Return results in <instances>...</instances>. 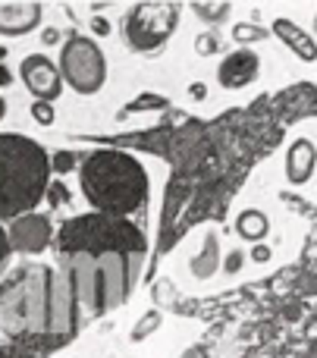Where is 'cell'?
<instances>
[{"label": "cell", "mask_w": 317, "mask_h": 358, "mask_svg": "<svg viewBox=\"0 0 317 358\" xmlns=\"http://www.w3.org/2000/svg\"><path fill=\"white\" fill-rule=\"evenodd\" d=\"M60 267L88 315H107L129 296L145 258V236L129 220L85 214L63 223Z\"/></svg>", "instance_id": "obj_1"}, {"label": "cell", "mask_w": 317, "mask_h": 358, "mask_svg": "<svg viewBox=\"0 0 317 358\" xmlns=\"http://www.w3.org/2000/svg\"><path fill=\"white\" fill-rule=\"evenodd\" d=\"M79 302L60 271L19 264L0 280V334L25 352L60 349L75 334Z\"/></svg>", "instance_id": "obj_2"}, {"label": "cell", "mask_w": 317, "mask_h": 358, "mask_svg": "<svg viewBox=\"0 0 317 358\" xmlns=\"http://www.w3.org/2000/svg\"><path fill=\"white\" fill-rule=\"evenodd\" d=\"M82 192L94 214L126 220L148 201V173L135 157L123 151H94L82 164Z\"/></svg>", "instance_id": "obj_3"}, {"label": "cell", "mask_w": 317, "mask_h": 358, "mask_svg": "<svg viewBox=\"0 0 317 358\" xmlns=\"http://www.w3.org/2000/svg\"><path fill=\"white\" fill-rule=\"evenodd\" d=\"M50 185V157L35 138L0 132V220L25 217Z\"/></svg>", "instance_id": "obj_4"}, {"label": "cell", "mask_w": 317, "mask_h": 358, "mask_svg": "<svg viewBox=\"0 0 317 358\" xmlns=\"http://www.w3.org/2000/svg\"><path fill=\"white\" fill-rule=\"evenodd\" d=\"M60 79H66L75 92L82 94H94L101 85H104L107 76V63L104 54L98 50V44L88 41V38L73 35L60 50Z\"/></svg>", "instance_id": "obj_5"}, {"label": "cell", "mask_w": 317, "mask_h": 358, "mask_svg": "<svg viewBox=\"0 0 317 358\" xmlns=\"http://www.w3.org/2000/svg\"><path fill=\"white\" fill-rule=\"evenodd\" d=\"M179 6L173 3H142L126 19V41L135 50H154L173 35Z\"/></svg>", "instance_id": "obj_6"}, {"label": "cell", "mask_w": 317, "mask_h": 358, "mask_svg": "<svg viewBox=\"0 0 317 358\" xmlns=\"http://www.w3.org/2000/svg\"><path fill=\"white\" fill-rule=\"evenodd\" d=\"M19 76H22L25 88H29L38 101H44V104H50V101L60 98L63 79H60V73H57V66L44 54L25 57L22 66H19Z\"/></svg>", "instance_id": "obj_7"}, {"label": "cell", "mask_w": 317, "mask_h": 358, "mask_svg": "<svg viewBox=\"0 0 317 358\" xmlns=\"http://www.w3.org/2000/svg\"><path fill=\"white\" fill-rule=\"evenodd\" d=\"M6 242H10V252H22V255L44 252L50 242V220L44 214L16 217L10 223V229H6Z\"/></svg>", "instance_id": "obj_8"}, {"label": "cell", "mask_w": 317, "mask_h": 358, "mask_svg": "<svg viewBox=\"0 0 317 358\" xmlns=\"http://www.w3.org/2000/svg\"><path fill=\"white\" fill-rule=\"evenodd\" d=\"M258 69H261V60H258L255 50H233V54L220 63L217 79L223 88H242L258 79Z\"/></svg>", "instance_id": "obj_9"}, {"label": "cell", "mask_w": 317, "mask_h": 358, "mask_svg": "<svg viewBox=\"0 0 317 358\" xmlns=\"http://www.w3.org/2000/svg\"><path fill=\"white\" fill-rule=\"evenodd\" d=\"M41 22L38 3H0V35H29Z\"/></svg>", "instance_id": "obj_10"}, {"label": "cell", "mask_w": 317, "mask_h": 358, "mask_svg": "<svg viewBox=\"0 0 317 358\" xmlns=\"http://www.w3.org/2000/svg\"><path fill=\"white\" fill-rule=\"evenodd\" d=\"M314 164H317V151L314 145L308 142V138H299V142H293V148H289L286 155V173H289V182H308L314 173Z\"/></svg>", "instance_id": "obj_11"}, {"label": "cell", "mask_w": 317, "mask_h": 358, "mask_svg": "<svg viewBox=\"0 0 317 358\" xmlns=\"http://www.w3.org/2000/svg\"><path fill=\"white\" fill-rule=\"evenodd\" d=\"M274 31L289 44V48L295 50V54L302 57V60H308V63L317 60V48H314V41H311V38H308L302 29H295V25L289 22V19H277V22H274Z\"/></svg>", "instance_id": "obj_12"}, {"label": "cell", "mask_w": 317, "mask_h": 358, "mask_svg": "<svg viewBox=\"0 0 317 358\" xmlns=\"http://www.w3.org/2000/svg\"><path fill=\"white\" fill-rule=\"evenodd\" d=\"M239 233L245 236V239H261L264 233H267V217L261 214V210H249V214L239 217Z\"/></svg>", "instance_id": "obj_13"}, {"label": "cell", "mask_w": 317, "mask_h": 358, "mask_svg": "<svg viewBox=\"0 0 317 358\" xmlns=\"http://www.w3.org/2000/svg\"><path fill=\"white\" fill-rule=\"evenodd\" d=\"M214 267H217V239H214V236H207L205 258H201V261H192V271H195V277H211Z\"/></svg>", "instance_id": "obj_14"}, {"label": "cell", "mask_w": 317, "mask_h": 358, "mask_svg": "<svg viewBox=\"0 0 317 358\" xmlns=\"http://www.w3.org/2000/svg\"><path fill=\"white\" fill-rule=\"evenodd\" d=\"M31 120L41 126H50L54 123V107L44 104V101H35V104H31Z\"/></svg>", "instance_id": "obj_15"}, {"label": "cell", "mask_w": 317, "mask_h": 358, "mask_svg": "<svg viewBox=\"0 0 317 358\" xmlns=\"http://www.w3.org/2000/svg\"><path fill=\"white\" fill-rule=\"evenodd\" d=\"M236 41H261L264 38V31L261 29H251V25H236Z\"/></svg>", "instance_id": "obj_16"}, {"label": "cell", "mask_w": 317, "mask_h": 358, "mask_svg": "<svg viewBox=\"0 0 317 358\" xmlns=\"http://www.w3.org/2000/svg\"><path fill=\"white\" fill-rule=\"evenodd\" d=\"M195 48H198V54L211 57L214 50H217V38H214V35H198V38H195Z\"/></svg>", "instance_id": "obj_17"}, {"label": "cell", "mask_w": 317, "mask_h": 358, "mask_svg": "<svg viewBox=\"0 0 317 358\" xmlns=\"http://www.w3.org/2000/svg\"><path fill=\"white\" fill-rule=\"evenodd\" d=\"M195 13H198V16H205V19H223L226 16V13H230V6H214V10H211V6H195Z\"/></svg>", "instance_id": "obj_18"}, {"label": "cell", "mask_w": 317, "mask_h": 358, "mask_svg": "<svg viewBox=\"0 0 317 358\" xmlns=\"http://www.w3.org/2000/svg\"><path fill=\"white\" fill-rule=\"evenodd\" d=\"M10 242H6V229L0 227V277H3V267H6V261H10Z\"/></svg>", "instance_id": "obj_19"}, {"label": "cell", "mask_w": 317, "mask_h": 358, "mask_svg": "<svg viewBox=\"0 0 317 358\" xmlns=\"http://www.w3.org/2000/svg\"><path fill=\"white\" fill-rule=\"evenodd\" d=\"M0 358H41V355L25 352V349H19V346H0Z\"/></svg>", "instance_id": "obj_20"}, {"label": "cell", "mask_w": 317, "mask_h": 358, "mask_svg": "<svg viewBox=\"0 0 317 358\" xmlns=\"http://www.w3.org/2000/svg\"><path fill=\"white\" fill-rule=\"evenodd\" d=\"M73 167V157L69 155H57L54 161H50V173H54V170H69Z\"/></svg>", "instance_id": "obj_21"}, {"label": "cell", "mask_w": 317, "mask_h": 358, "mask_svg": "<svg viewBox=\"0 0 317 358\" xmlns=\"http://www.w3.org/2000/svg\"><path fill=\"white\" fill-rule=\"evenodd\" d=\"M251 258H255V261H261V264H264V261H267V258H270V248L258 245V248H255V252H251Z\"/></svg>", "instance_id": "obj_22"}, {"label": "cell", "mask_w": 317, "mask_h": 358, "mask_svg": "<svg viewBox=\"0 0 317 358\" xmlns=\"http://www.w3.org/2000/svg\"><path fill=\"white\" fill-rule=\"evenodd\" d=\"M57 38H60V35H57V29H44L41 31V41L44 44H57Z\"/></svg>", "instance_id": "obj_23"}, {"label": "cell", "mask_w": 317, "mask_h": 358, "mask_svg": "<svg viewBox=\"0 0 317 358\" xmlns=\"http://www.w3.org/2000/svg\"><path fill=\"white\" fill-rule=\"evenodd\" d=\"M94 31H98V35H107V31H110V25H107L104 19H94Z\"/></svg>", "instance_id": "obj_24"}, {"label": "cell", "mask_w": 317, "mask_h": 358, "mask_svg": "<svg viewBox=\"0 0 317 358\" xmlns=\"http://www.w3.org/2000/svg\"><path fill=\"white\" fill-rule=\"evenodd\" d=\"M189 92H192V98H205V94H207V88L198 82V85H192V88H189Z\"/></svg>", "instance_id": "obj_25"}, {"label": "cell", "mask_w": 317, "mask_h": 358, "mask_svg": "<svg viewBox=\"0 0 317 358\" xmlns=\"http://www.w3.org/2000/svg\"><path fill=\"white\" fill-rule=\"evenodd\" d=\"M10 82H13L10 69H6V66H0V85H10Z\"/></svg>", "instance_id": "obj_26"}, {"label": "cell", "mask_w": 317, "mask_h": 358, "mask_svg": "<svg viewBox=\"0 0 317 358\" xmlns=\"http://www.w3.org/2000/svg\"><path fill=\"white\" fill-rule=\"evenodd\" d=\"M239 267V255H230V261H226V271H236Z\"/></svg>", "instance_id": "obj_27"}, {"label": "cell", "mask_w": 317, "mask_h": 358, "mask_svg": "<svg viewBox=\"0 0 317 358\" xmlns=\"http://www.w3.org/2000/svg\"><path fill=\"white\" fill-rule=\"evenodd\" d=\"M3 117H6V101L0 98V120H3Z\"/></svg>", "instance_id": "obj_28"}, {"label": "cell", "mask_w": 317, "mask_h": 358, "mask_svg": "<svg viewBox=\"0 0 317 358\" xmlns=\"http://www.w3.org/2000/svg\"><path fill=\"white\" fill-rule=\"evenodd\" d=\"M3 57H6V48H0V63H3Z\"/></svg>", "instance_id": "obj_29"}]
</instances>
